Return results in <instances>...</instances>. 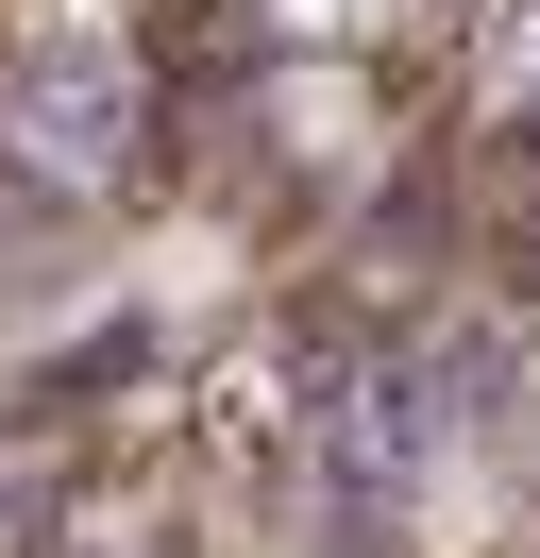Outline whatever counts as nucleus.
I'll return each instance as SVG.
<instances>
[{
  "label": "nucleus",
  "mask_w": 540,
  "mask_h": 558,
  "mask_svg": "<svg viewBox=\"0 0 540 558\" xmlns=\"http://www.w3.org/2000/svg\"><path fill=\"white\" fill-rule=\"evenodd\" d=\"M338 474H355V490H405V474H422V389H355V423H338Z\"/></svg>",
  "instance_id": "2"
},
{
  "label": "nucleus",
  "mask_w": 540,
  "mask_h": 558,
  "mask_svg": "<svg viewBox=\"0 0 540 558\" xmlns=\"http://www.w3.org/2000/svg\"><path fill=\"white\" fill-rule=\"evenodd\" d=\"M0 153H17L34 186H101L135 170V69L85 35H34L17 69H0Z\"/></svg>",
  "instance_id": "1"
}]
</instances>
